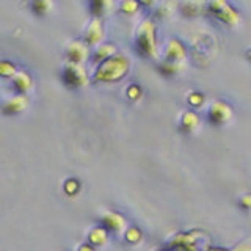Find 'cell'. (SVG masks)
<instances>
[{
    "mask_svg": "<svg viewBox=\"0 0 251 251\" xmlns=\"http://www.w3.org/2000/svg\"><path fill=\"white\" fill-rule=\"evenodd\" d=\"M130 69V60L126 55L116 53L108 60L102 61L98 65L96 71H94V82H102V83H113L121 80L126 77V74Z\"/></svg>",
    "mask_w": 251,
    "mask_h": 251,
    "instance_id": "obj_1",
    "label": "cell"
},
{
    "mask_svg": "<svg viewBox=\"0 0 251 251\" xmlns=\"http://www.w3.org/2000/svg\"><path fill=\"white\" fill-rule=\"evenodd\" d=\"M124 237H126V240L130 242V243H137V242L141 240L143 234H141V231L138 229L137 226H130V227H127V229H126Z\"/></svg>",
    "mask_w": 251,
    "mask_h": 251,
    "instance_id": "obj_22",
    "label": "cell"
},
{
    "mask_svg": "<svg viewBox=\"0 0 251 251\" xmlns=\"http://www.w3.org/2000/svg\"><path fill=\"white\" fill-rule=\"evenodd\" d=\"M207 251H229V250H226V248H218V247H215V248H214V247H210Z\"/></svg>",
    "mask_w": 251,
    "mask_h": 251,
    "instance_id": "obj_30",
    "label": "cell"
},
{
    "mask_svg": "<svg viewBox=\"0 0 251 251\" xmlns=\"http://www.w3.org/2000/svg\"><path fill=\"white\" fill-rule=\"evenodd\" d=\"M180 13L184 16H190V18H195V16H200L204 11H207V3L202 2H184L179 5Z\"/></svg>",
    "mask_w": 251,
    "mask_h": 251,
    "instance_id": "obj_16",
    "label": "cell"
},
{
    "mask_svg": "<svg viewBox=\"0 0 251 251\" xmlns=\"http://www.w3.org/2000/svg\"><path fill=\"white\" fill-rule=\"evenodd\" d=\"M113 3L112 2H107V0H94V2L90 3V10L93 11V14L99 18L100 14H105L108 8H112Z\"/></svg>",
    "mask_w": 251,
    "mask_h": 251,
    "instance_id": "obj_18",
    "label": "cell"
},
{
    "mask_svg": "<svg viewBox=\"0 0 251 251\" xmlns=\"http://www.w3.org/2000/svg\"><path fill=\"white\" fill-rule=\"evenodd\" d=\"M135 47L137 52L143 57H155L157 55V39H155V24L151 18L140 22L135 31Z\"/></svg>",
    "mask_w": 251,
    "mask_h": 251,
    "instance_id": "obj_2",
    "label": "cell"
},
{
    "mask_svg": "<svg viewBox=\"0 0 251 251\" xmlns=\"http://www.w3.org/2000/svg\"><path fill=\"white\" fill-rule=\"evenodd\" d=\"M31 10H33L36 14L39 16H44L49 13L52 8H53V3L49 2V0H35V2H31Z\"/></svg>",
    "mask_w": 251,
    "mask_h": 251,
    "instance_id": "obj_19",
    "label": "cell"
},
{
    "mask_svg": "<svg viewBox=\"0 0 251 251\" xmlns=\"http://www.w3.org/2000/svg\"><path fill=\"white\" fill-rule=\"evenodd\" d=\"M239 206L242 209H245V210H250L251 209V195H243L242 198L239 200Z\"/></svg>",
    "mask_w": 251,
    "mask_h": 251,
    "instance_id": "obj_28",
    "label": "cell"
},
{
    "mask_svg": "<svg viewBox=\"0 0 251 251\" xmlns=\"http://www.w3.org/2000/svg\"><path fill=\"white\" fill-rule=\"evenodd\" d=\"M234 116L232 107L225 100H214L207 108V120L214 126H223Z\"/></svg>",
    "mask_w": 251,
    "mask_h": 251,
    "instance_id": "obj_6",
    "label": "cell"
},
{
    "mask_svg": "<svg viewBox=\"0 0 251 251\" xmlns=\"http://www.w3.org/2000/svg\"><path fill=\"white\" fill-rule=\"evenodd\" d=\"M77 251H94V247L91 245V243H83V245L78 247Z\"/></svg>",
    "mask_w": 251,
    "mask_h": 251,
    "instance_id": "obj_29",
    "label": "cell"
},
{
    "mask_svg": "<svg viewBox=\"0 0 251 251\" xmlns=\"http://www.w3.org/2000/svg\"><path fill=\"white\" fill-rule=\"evenodd\" d=\"M157 251H170L168 248H160V250H157Z\"/></svg>",
    "mask_w": 251,
    "mask_h": 251,
    "instance_id": "obj_32",
    "label": "cell"
},
{
    "mask_svg": "<svg viewBox=\"0 0 251 251\" xmlns=\"http://www.w3.org/2000/svg\"><path fill=\"white\" fill-rule=\"evenodd\" d=\"M104 38V27H102V21L99 18H94L90 21L83 31V41L88 46L99 44Z\"/></svg>",
    "mask_w": 251,
    "mask_h": 251,
    "instance_id": "obj_8",
    "label": "cell"
},
{
    "mask_svg": "<svg viewBox=\"0 0 251 251\" xmlns=\"http://www.w3.org/2000/svg\"><path fill=\"white\" fill-rule=\"evenodd\" d=\"M247 58H248V60L251 61V49H250V50L247 52Z\"/></svg>",
    "mask_w": 251,
    "mask_h": 251,
    "instance_id": "obj_31",
    "label": "cell"
},
{
    "mask_svg": "<svg viewBox=\"0 0 251 251\" xmlns=\"http://www.w3.org/2000/svg\"><path fill=\"white\" fill-rule=\"evenodd\" d=\"M100 225L107 231H113V232H121L124 229H127L126 218L121 214H116V212H105L100 218Z\"/></svg>",
    "mask_w": 251,
    "mask_h": 251,
    "instance_id": "obj_10",
    "label": "cell"
},
{
    "mask_svg": "<svg viewBox=\"0 0 251 251\" xmlns=\"http://www.w3.org/2000/svg\"><path fill=\"white\" fill-rule=\"evenodd\" d=\"M11 83L14 86V90L18 91V94H25L33 86V78H31V75L27 71H18V74L13 77Z\"/></svg>",
    "mask_w": 251,
    "mask_h": 251,
    "instance_id": "obj_12",
    "label": "cell"
},
{
    "mask_svg": "<svg viewBox=\"0 0 251 251\" xmlns=\"http://www.w3.org/2000/svg\"><path fill=\"white\" fill-rule=\"evenodd\" d=\"M0 74H2L3 77H14L16 74H18V69H16L14 63L3 60L2 63H0Z\"/></svg>",
    "mask_w": 251,
    "mask_h": 251,
    "instance_id": "obj_21",
    "label": "cell"
},
{
    "mask_svg": "<svg viewBox=\"0 0 251 251\" xmlns=\"http://www.w3.org/2000/svg\"><path fill=\"white\" fill-rule=\"evenodd\" d=\"M176 8V3H173V2H165L162 3L159 8H157V11L155 14L159 16V18H163V16H170L173 13V10Z\"/></svg>",
    "mask_w": 251,
    "mask_h": 251,
    "instance_id": "obj_25",
    "label": "cell"
},
{
    "mask_svg": "<svg viewBox=\"0 0 251 251\" xmlns=\"http://www.w3.org/2000/svg\"><path fill=\"white\" fill-rule=\"evenodd\" d=\"M187 57V49L182 41L177 38H171L165 46V60L168 61H182Z\"/></svg>",
    "mask_w": 251,
    "mask_h": 251,
    "instance_id": "obj_9",
    "label": "cell"
},
{
    "mask_svg": "<svg viewBox=\"0 0 251 251\" xmlns=\"http://www.w3.org/2000/svg\"><path fill=\"white\" fill-rule=\"evenodd\" d=\"M231 251H251V240L247 239V240H242L240 243H237Z\"/></svg>",
    "mask_w": 251,
    "mask_h": 251,
    "instance_id": "obj_27",
    "label": "cell"
},
{
    "mask_svg": "<svg viewBox=\"0 0 251 251\" xmlns=\"http://www.w3.org/2000/svg\"><path fill=\"white\" fill-rule=\"evenodd\" d=\"M206 100V96L200 91H190L187 94V102L190 104L192 107H201Z\"/></svg>",
    "mask_w": 251,
    "mask_h": 251,
    "instance_id": "obj_20",
    "label": "cell"
},
{
    "mask_svg": "<svg viewBox=\"0 0 251 251\" xmlns=\"http://www.w3.org/2000/svg\"><path fill=\"white\" fill-rule=\"evenodd\" d=\"M141 93H143V90H141V86L137 85V83H132L127 86V91H126V96H127L129 99L132 100H137L141 98Z\"/></svg>",
    "mask_w": 251,
    "mask_h": 251,
    "instance_id": "obj_24",
    "label": "cell"
},
{
    "mask_svg": "<svg viewBox=\"0 0 251 251\" xmlns=\"http://www.w3.org/2000/svg\"><path fill=\"white\" fill-rule=\"evenodd\" d=\"M157 69L159 73L165 77H173L179 74L180 71L184 69V63L182 61H168V60H163L162 63L157 65Z\"/></svg>",
    "mask_w": 251,
    "mask_h": 251,
    "instance_id": "obj_15",
    "label": "cell"
},
{
    "mask_svg": "<svg viewBox=\"0 0 251 251\" xmlns=\"http://www.w3.org/2000/svg\"><path fill=\"white\" fill-rule=\"evenodd\" d=\"M88 243H91V245H105L107 240H108V232L105 227H102V226H96V227H93V229L90 231L88 234Z\"/></svg>",
    "mask_w": 251,
    "mask_h": 251,
    "instance_id": "obj_17",
    "label": "cell"
},
{
    "mask_svg": "<svg viewBox=\"0 0 251 251\" xmlns=\"http://www.w3.org/2000/svg\"><path fill=\"white\" fill-rule=\"evenodd\" d=\"M28 107V98L25 94H14L13 98L6 99L2 105V110L5 115H16L24 112Z\"/></svg>",
    "mask_w": 251,
    "mask_h": 251,
    "instance_id": "obj_11",
    "label": "cell"
},
{
    "mask_svg": "<svg viewBox=\"0 0 251 251\" xmlns=\"http://www.w3.org/2000/svg\"><path fill=\"white\" fill-rule=\"evenodd\" d=\"M140 5H141V3L135 2V0H124V2L120 5V8H121V11H124V13L133 14V13H135V11L138 10V8H140Z\"/></svg>",
    "mask_w": 251,
    "mask_h": 251,
    "instance_id": "obj_26",
    "label": "cell"
},
{
    "mask_svg": "<svg viewBox=\"0 0 251 251\" xmlns=\"http://www.w3.org/2000/svg\"><path fill=\"white\" fill-rule=\"evenodd\" d=\"M201 245L209 250V235L202 231L193 229L188 232H180L173 237L168 250L173 251H201Z\"/></svg>",
    "mask_w": 251,
    "mask_h": 251,
    "instance_id": "obj_3",
    "label": "cell"
},
{
    "mask_svg": "<svg viewBox=\"0 0 251 251\" xmlns=\"http://www.w3.org/2000/svg\"><path fill=\"white\" fill-rule=\"evenodd\" d=\"M63 188H65V192L68 195L73 196V195H75L78 192V188H80V182H78V180L74 179V177H69V179L65 180V184H63Z\"/></svg>",
    "mask_w": 251,
    "mask_h": 251,
    "instance_id": "obj_23",
    "label": "cell"
},
{
    "mask_svg": "<svg viewBox=\"0 0 251 251\" xmlns=\"http://www.w3.org/2000/svg\"><path fill=\"white\" fill-rule=\"evenodd\" d=\"M113 55H116V46L112 43H104V44L96 47V50H94L91 60H93L94 65H100L102 61L108 60L110 57H113Z\"/></svg>",
    "mask_w": 251,
    "mask_h": 251,
    "instance_id": "obj_14",
    "label": "cell"
},
{
    "mask_svg": "<svg viewBox=\"0 0 251 251\" xmlns=\"http://www.w3.org/2000/svg\"><path fill=\"white\" fill-rule=\"evenodd\" d=\"M212 18L218 19L220 22H223L227 27H235L239 25V22L242 21L240 11L229 2H223V0H212L207 3V11Z\"/></svg>",
    "mask_w": 251,
    "mask_h": 251,
    "instance_id": "obj_4",
    "label": "cell"
},
{
    "mask_svg": "<svg viewBox=\"0 0 251 251\" xmlns=\"http://www.w3.org/2000/svg\"><path fill=\"white\" fill-rule=\"evenodd\" d=\"M66 58H68V63L82 65V63L88 58V44L85 41H80V39L71 41L66 47Z\"/></svg>",
    "mask_w": 251,
    "mask_h": 251,
    "instance_id": "obj_7",
    "label": "cell"
},
{
    "mask_svg": "<svg viewBox=\"0 0 251 251\" xmlns=\"http://www.w3.org/2000/svg\"><path fill=\"white\" fill-rule=\"evenodd\" d=\"M200 126V116L196 115L192 110H188V112H184L182 116H180V121H179V129L180 132L184 133H192L198 129Z\"/></svg>",
    "mask_w": 251,
    "mask_h": 251,
    "instance_id": "obj_13",
    "label": "cell"
},
{
    "mask_svg": "<svg viewBox=\"0 0 251 251\" xmlns=\"http://www.w3.org/2000/svg\"><path fill=\"white\" fill-rule=\"evenodd\" d=\"M63 83L68 88H82L88 83V75H86V69L83 65H77V63H66L63 68Z\"/></svg>",
    "mask_w": 251,
    "mask_h": 251,
    "instance_id": "obj_5",
    "label": "cell"
}]
</instances>
